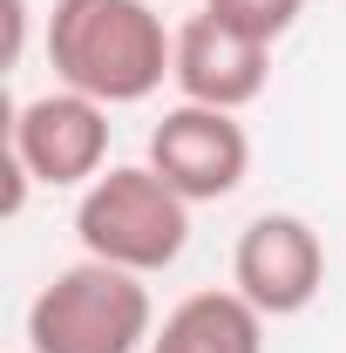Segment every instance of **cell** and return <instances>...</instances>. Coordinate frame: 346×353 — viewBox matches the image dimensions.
Listing matches in <instances>:
<instances>
[{
	"label": "cell",
	"instance_id": "1",
	"mask_svg": "<svg viewBox=\"0 0 346 353\" xmlns=\"http://www.w3.org/2000/svg\"><path fill=\"white\" fill-rule=\"evenodd\" d=\"M176 28H163L156 0H54L48 7V68L54 82L95 95L102 109L150 102L170 82Z\"/></svg>",
	"mask_w": 346,
	"mask_h": 353
},
{
	"label": "cell",
	"instance_id": "2",
	"mask_svg": "<svg viewBox=\"0 0 346 353\" xmlns=\"http://www.w3.org/2000/svg\"><path fill=\"white\" fill-rule=\"evenodd\" d=\"M156 306L143 272L102 259L61 265L28 306V353H150Z\"/></svg>",
	"mask_w": 346,
	"mask_h": 353
},
{
	"label": "cell",
	"instance_id": "3",
	"mask_svg": "<svg viewBox=\"0 0 346 353\" xmlns=\"http://www.w3.org/2000/svg\"><path fill=\"white\" fill-rule=\"evenodd\" d=\"M190 211L150 163H116L82 190L75 204V238H82V259L123 265V272H170L190 245Z\"/></svg>",
	"mask_w": 346,
	"mask_h": 353
},
{
	"label": "cell",
	"instance_id": "4",
	"mask_svg": "<svg viewBox=\"0 0 346 353\" xmlns=\"http://www.w3.org/2000/svg\"><path fill=\"white\" fill-rule=\"evenodd\" d=\"M7 150L48 190H88L109 163V109L95 95H75V88L28 95L7 123Z\"/></svg>",
	"mask_w": 346,
	"mask_h": 353
},
{
	"label": "cell",
	"instance_id": "5",
	"mask_svg": "<svg viewBox=\"0 0 346 353\" xmlns=\"http://www.w3.org/2000/svg\"><path fill=\"white\" fill-rule=\"evenodd\" d=\"M150 170L170 183L183 204H217L252 176V136L231 109L176 102L150 130Z\"/></svg>",
	"mask_w": 346,
	"mask_h": 353
},
{
	"label": "cell",
	"instance_id": "6",
	"mask_svg": "<svg viewBox=\"0 0 346 353\" xmlns=\"http://www.w3.org/2000/svg\"><path fill=\"white\" fill-rule=\"evenodd\" d=\"M231 285L265 312V319H292L319 299L326 285V245L319 231L292 211H265L238 231V252H231Z\"/></svg>",
	"mask_w": 346,
	"mask_h": 353
},
{
	"label": "cell",
	"instance_id": "7",
	"mask_svg": "<svg viewBox=\"0 0 346 353\" xmlns=\"http://www.w3.org/2000/svg\"><path fill=\"white\" fill-rule=\"evenodd\" d=\"M170 82L183 102H204V109H252L272 82V48L224 28L217 14H190L176 28V61H170Z\"/></svg>",
	"mask_w": 346,
	"mask_h": 353
},
{
	"label": "cell",
	"instance_id": "8",
	"mask_svg": "<svg viewBox=\"0 0 346 353\" xmlns=\"http://www.w3.org/2000/svg\"><path fill=\"white\" fill-rule=\"evenodd\" d=\"M150 353H265V312L231 285V292H190L163 312Z\"/></svg>",
	"mask_w": 346,
	"mask_h": 353
},
{
	"label": "cell",
	"instance_id": "9",
	"mask_svg": "<svg viewBox=\"0 0 346 353\" xmlns=\"http://www.w3.org/2000/svg\"><path fill=\"white\" fill-rule=\"evenodd\" d=\"M204 14H217L224 28H238V34H252V41H278V34H292L305 14V0H204Z\"/></svg>",
	"mask_w": 346,
	"mask_h": 353
},
{
	"label": "cell",
	"instance_id": "10",
	"mask_svg": "<svg viewBox=\"0 0 346 353\" xmlns=\"http://www.w3.org/2000/svg\"><path fill=\"white\" fill-rule=\"evenodd\" d=\"M21 48H28V0H7V68L21 61Z\"/></svg>",
	"mask_w": 346,
	"mask_h": 353
}]
</instances>
